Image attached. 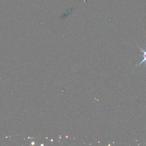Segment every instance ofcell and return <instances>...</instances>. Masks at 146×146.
I'll use <instances>...</instances> for the list:
<instances>
[{"mask_svg":"<svg viewBox=\"0 0 146 146\" xmlns=\"http://www.w3.org/2000/svg\"><path fill=\"white\" fill-rule=\"evenodd\" d=\"M138 47L141 50V51L143 52V54L141 55L142 57V60L141 61V62L139 64H137L136 66H139L143 64V63H144V66L146 67V50L141 48L140 47H139V46H138Z\"/></svg>","mask_w":146,"mask_h":146,"instance_id":"6da1fadb","label":"cell"}]
</instances>
